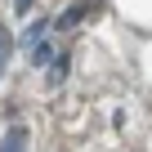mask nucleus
Listing matches in <instances>:
<instances>
[{"label": "nucleus", "mask_w": 152, "mask_h": 152, "mask_svg": "<svg viewBox=\"0 0 152 152\" xmlns=\"http://www.w3.org/2000/svg\"><path fill=\"white\" fill-rule=\"evenodd\" d=\"M18 143H23V134H18V130H14V134H9V139H5V148H0V152H18Z\"/></svg>", "instance_id": "nucleus-1"}, {"label": "nucleus", "mask_w": 152, "mask_h": 152, "mask_svg": "<svg viewBox=\"0 0 152 152\" xmlns=\"http://www.w3.org/2000/svg\"><path fill=\"white\" fill-rule=\"evenodd\" d=\"M5 54H9V40H5V31H0V72H5Z\"/></svg>", "instance_id": "nucleus-2"}]
</instances>
